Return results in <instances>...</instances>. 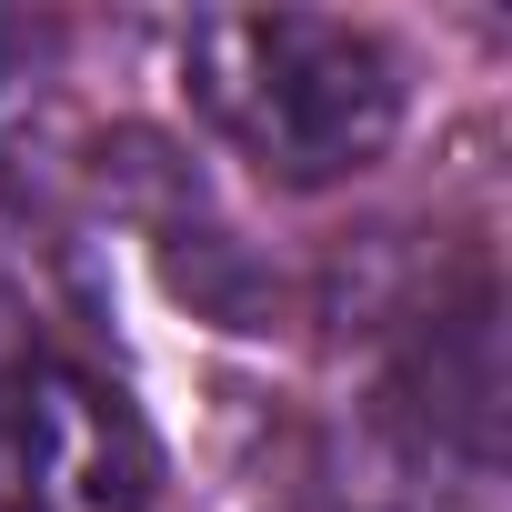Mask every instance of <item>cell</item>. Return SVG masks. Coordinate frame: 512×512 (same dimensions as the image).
Listing matches in <instances>:
<instances>
[{
    "instance_id": "1",
    "label": "cell",
    "mask_w": 512,
    "mask_h": 512,
    "mask_svg": "<svg viewBox=\"0 0 512 512\" xmlns=\"http://www.w3.org/2000/svg\"><path fill=\"white\" fill-rule=\"evenodd\" d=\"M191 111L282 191L352 181L402 131V71L362 21L322 11H201L181 31Z\"/></svg>"
},
{
    "instance_id": "2",
    "label": "cell",
    "mask_w": 512,
    "mask_h": 512,
    "mask_svg": "<svg viewBox=\"0 0 512 512\" xmlns=\"http://www.w3.org/2000/svg\"><path fill=\"white\" fill-rule=\"evenodd\" d=\"M151 492L161 452L101 372L61 352L0 372V512H151Z\"/></svg>"
},
{
    "instance_id": "3",
    "label": "cell",
    "mask_w": 512,
    "mask_h": 512,
    "mask_svg": "<svg viewBox=\"0 0 512 512\" xmlns=\"http://www.w3.org/2000/svg\"><path fill=\"white\" fill-rule=\"evenodd\" d=\"M51 111H61V21L0 11V171H21L51 141Z\"/></svg>"
}]
</instances>
